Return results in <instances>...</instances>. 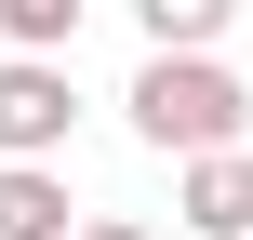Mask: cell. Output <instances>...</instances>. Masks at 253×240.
<instances>
[{
	"label": "cell",
	"instance_id": "6da1fadb",
	"mask_svg": "<svg viewBox=\"0 0 253 240\" xmlns=\"http://www.w3.org/2000/svg\"><path fill=\"white\" fill-rule=\"evenodd\" d=\"M120 107H133V134H147L160 160H227V147L253 134V94L213 67V53H147Z\"/></svg>",
	"mask_w": 253,
	"mask_h": 240
},
{
	"label": "cell",
	"instance_id": "7a4b0ae2",
	"mask_svg": "<svg viewBox=\"0 0 253 240\" xmlns=\"http://www.w3.org/2000/svg\"><path fill=\"white\" fill-rule=\"evenodd\" d=\"M67 120H80L67 67H13V53H0V174H40V160H67Z\"/></svg>",
	"mask_w": 253,
	"mask_h": 240
},
{
	"label": "cell",
	"instance_id": "3957f363",
	"mask_svg": "<svg viewBox=\"0 0 253 240\" xmlns=\"http://www.w3.org/2000/svg\"><path fill=\"white\" fill-rule=\"evenodd\" d=\"M173 214L200 240H253V147H227V160H173Z\"/></svg>",
	"mask_w": 253,
	"mask_h": 240
},
{
	"label": "cell",
	"instance_id": "277c9868",
	"mask_svg": "<svg viewBox=\"0 0 253 240\" xmlns=\"http://www.w3.org/2000/svg\"><path fill=\"white\" fill-rule=\"evenodd\" d=\"M0 240H80L67 160H40V174H0Z\"/></svg>",
	"mask_w": 253,
	"mask_h": 240
},
{
	"label": "cell",
	"instance_id": "5b68a950",
	"mask_svg": "<svg viewBox=\"0 0 253 240\" xmlns=\"http://www.w3.org/2000/svg\"><path fill=\"white\" fill-rule=\"evenodd\" d=\"M133 27H147V53H213L227 0H133Z\"/></svg>",
	"mask_w": 253,
	"mask_h": 240
},
{
	"label": "cell",
	"instance_id": "8992f818",
	"mask_svg": "<svg viewBox=\"0 0 253 240\" xmlns=\"http://www.w3.org/2000/svg\"><path fill=\"white\" fill-rule=\"evenodd\" d=\"M80 240H147V227H120V214H80Z\"/></svg>",
	"mask_w": 253,
	"mask_h": 240
}]
</instances>
